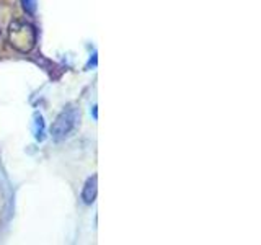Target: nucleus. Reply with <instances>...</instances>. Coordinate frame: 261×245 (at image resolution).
<instances>
[{
  "label": "nucleus",
  "mask_w": 261,
  "mask_h": 245,
  "mask_svg": "<svg viewBox=\"0 0 261 245\" xmlns=\"http://www.w3.org/2000/svg\"><path fill=\"white\" fill-rule=\"evenodd\" d=\"M36 39H38V31L28 21L16 20L10 23V27H8V41H10V46L16 49L18 53L23 54L30 53L36 46Z\"/></svg>",
  "instance_id": "obj_1"
},
{
  "label": "nucleus",
  "mask_w": 261,
  "mask_h": 245,
  "mask_svg": "<svg viewBox=\"0 0 261 245\" xmlns=\"http://www.w3.org/2000/svg\"><path fill=\"white\" fill-rule=\"evenodd\" d=\"M80 119V113L75 105H67L65 108L57 114L56 121L51 126V136L56 142L64 141L65 137L70 136V133L77 128V122Z\"/></svg>",
  "instance_id": "obj_2"
},
{
  "label": "nucleus",
  "mask_w": 261,
  "mask_h": 245,
  "mask_svg": "<svg viewBox=\"0 0 261 245\" xmlns=\"http://www.w3.org/2000/svg\"><path fill=\"white\" fill-rule=\"evenodd\" d=\"M96 193H98V177L93 175L85 182L84 190H82V201L85 204H92L96 200Z\"/></svg>",
  "instance_id": "obj_3"
},
{
  "label": "nucleus",
  "mask_w": 261,
  "mask_h": 245,
  "mask_svg": "<svg viewBox=\"0 0 261 245\" xmlns=\"http://www.w3.org/2000/svg\"><path fill=\"white\" fill-rule=\"evenodd\" d=\"M35 137L38 141H44V119L39 113L35 114Z\"/></svg>",
  "instance_id": "obj_4"
},
{
  "label": "nucleus",
  "mask_w": 261,
  "mask_h": 245,
  "mask_svg": "<svg viewBox=\"0 0 261 245\" xmlns=\"http://www.w3.org/2000/svg\"><path fill=\"white\" fill-rule=\"evenodd\" d=\"M23 8L27 13L33 15L36 12V0H23Z\"/></svg>",
  "instance_id": "obj_5"
}]
</instances>
